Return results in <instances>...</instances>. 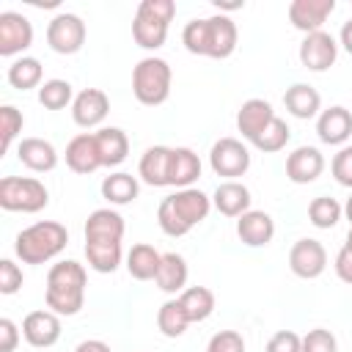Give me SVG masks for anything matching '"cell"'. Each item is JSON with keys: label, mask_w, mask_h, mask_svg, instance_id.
Returning a JSON list of instances; mask_svg holds the SVG:
<instances>
[{"label": "cell", "mask_w": 352, "mask_h": 352, "mask_svg": "<svg viewBox=\"0 0 352 352\" xmlns=\"http://www.w3.org/2000/svg\"><path fill=\"white\" fill-rule=\"evenodd\" d=\"M272 118H275V110H272V104L267 99H248L236 110V129L242 132V138L248 143H253L267 129V124Z\"/></svg>", "instance_id": "obj_21"}, {"label": "cell", "mask_w": 352, "mask_h": 352, "mask_svg": "<svg viewBox=\"0 0 352 352\" xmlns=\"http://www.w3.org/2000/svg\"><path fill=\"white\" fill-rule=\"evenodd\" d=\"M267 352H302V336L294 330H278L267 341Z\"/></svg>", "instance_id": "obj_43"}, {"label": "cell", "mask_w": 352, "mask_h": 352, "mask_svg": "<svg viewBox=\"0 0 352 352\" xmlns=\"http://www.w3.org/2000/svg\"><path fill=\"white\" fill-rule=\"evenodd\" d=\"M85 33H88V30H85V22H82L77 14L60 11V14H55V16L50 19V25H47V44H50V50L58 52V55H74V52L82 50Z\"/></svg>", "instance_id": "obj_9"}, {"label": "cell", "mask_w": 352, "mask_h": 352, "mask_svg": "<svg viewBox=\"0 0 352 352\" xmlns=\"http://www.w3.org/2000/svg\"><path fill=\"white\" fill-rule=\"evenodd\" d=\"M168 168H170V146H148L138 162V176L148 187H170Z\"/></svg>", "instance_id": "obj_25"}, {"label": "cell", "mask_w": 352, "mask_h": 352, "mask_svg": "<svg viewBox=\"0 0 352 352\" xmlns=\"http://www.w3.org/2000/svg\"><path fill=\"white\" fill-rule=\"evenodd\" d=\"M338 58V41L327 30L308 33L300 44V63L308 72H327Z\"/></svg>", "instance_id": "obj_12"}, {"label": "cell", "mask_w": 352, "mask_h": 352, "mask_svg": "<svg viewBox=\"0 0 352 352\" xmlns=\"http://www.w3.org/2000/svg\"><path fill=\"white\" fill-rule=\"evenodd\" d=\"M66 245H69L66 226H60L55 220H38L16 234L14 253L22 264H47L55 256H60Z\"/></svg>", "instance_id": "obj_4"}, {"label": "cell", "mask_w": 352, "mask_h": 352, "mask_svg": "<svg viewBox=\"0 0 352 352\" xmlns=\"http://www.w3.org/2000/svg\"><path fill=\"white\" fill-rule=\"evenodd\" d=\"M176 16L173 0H143L132 19V38L143 50H160L168 38V25Z\"/></svg>", "instance_id": "obj_5"}, {"label": "cell", "mask_w": 352, "mask_h": 352, "mask_svg": "<svg viewBox=\"0 0 352 352\" xmlns=\"http://www.w3.org/2000/svg\"><path fill=\"white\" fill-rule=\"evenodd\" d=\"M209 165L217 176H226V182H236V176H245L250 168V151L236 138H220L209 148Z\"/></svg>", "instance_id": "obj_8"}, {"label": "cell", "mask_w": 352, "mask_h": 352, "mask_svg": "<svg viewBox=\"0 0 352 352\" xmlns=\"http://www.w3.org/2000/svg\"><path fill=\"white\" fill-rule=\"evenodd\" d=\"M333 11H336V0H292L286 14H289V22L308 36L322 30V25Z\"/></svg>", "instance_id": "obj_15"}, {"label": "cell", "mask_w": 352, "mask_h": 352, "mask_svg": "<svg viewBox=\"0 0 352 352\" xmlns=\"http://www.w3.org/2000/svg\"><path fill=\"white\" fill-rule=\"evenodd\" d=\"M187 324H190V319H187V314H184L179 297H170V300H165V302L160 305V311H157V327H160V333H162L165 338H179V336H184Z\"/></svg>", "instance_id": "obj_34"}, {"label": "cell", "mask_w": 352, "mask_h": 352, "mask_svg": "<svg viewBox=\"0 0 352 352\" xmlns=\"http://www.w3.org/2000/svg\"><path fill=\"white\" fill-rule=\"evenodd\" d=\"M85 283H88V272L80 261L66 258V261L52 264L47 272V289H44L47 308L55 311L58 316L80 314L85 302Z\"/></svg>", "instance_id": "obj_3"}, {"label": "cell", "mask_w": 352, "mask_h": 352, "mask_svg": "<svg viewBox=\"0 0 352 352\" xmlns=\"http://www.w3.org/2000/svg\"><path fill=\"white\" fill-rule=\"evenodd\" d=\"M330 170H333V179H336L341 187H349V190H352V146H341V148L333 154Z\"/></svg>", "instance_id": "obj_40"}, {"label": "cell", "mask_w": 352, "mask_h": 352, "mask_svg": "<svg viewBox=\"0 0 352 352\" xmlns=\"http://www.w3.org/2000/svg\"><path fill=\"white\" fill-rule=\"evenodd\" d=\"M250 190L242 182H220L212 195V206L223 217H242L245 212H250Z\"/></svg>", "instance_id": "obj_23"}, {"label": "cell", "mask_w": 352, "mask_h": 352, "mask_svg": "<svg viewBox=\"0 0 352 352\" xmlns=\"http://www.w3.org/2000/svg\"><path fill=\"white\" fill-rule=\"evenodd\" d=\"M74 352H113L110 344H104L102 338H88V341H80L74 346Z\"/></svg>", "instance_id": "obj_46"}, {"label": "cell", "mask_w": 352, "mask_h": 352, "mask_svg": "<svg viewBox=\"0 0 352 352\" xmlns=\"http://www.w3.org/2000/svg\"><path fill=\"white\" fill-rule=\"evenodd\" d=\"M344 248L352 250V226H349V231H346V242H344Z\"/></svg>", "instance_id": "obj_49"}, {"label": "cell", "mask_w": 352, "mask_h": 352, "mask_svg": "<svg viewBox=\"0 0 352 352\" xmlns=\"http://www.w3.org/2000/svg\"><path fill=\"white\" fill-rule=\"evenodd\" d=\"M16 344H19V327L8 316H3L0 319V352H14Z\"/></svg>", "instance_id": "obj_44"}, {"label": "cell", "mask_w": 352, "mask_h": 352, "mask_svg": "<svg viewBox=\"0 0 352 352\" xmlns=\"http://www.w3.org/2000/svg\"><path fill=\"white\" fill-rule=\"evenodd\" d=\"M344 217L349 220V226H352V195L346 198V204H344Z\"/></svg>", "instance_id": "obj_48"}, {"label": "cell", "mask_w": 352, "mask_h": 352, "mask_svg": "<svg viewBox=\"0 0 352 352\" xmlns=\"http://www.w3.org/2000/svg\"><path fill=\"white\" fill-rule=\"evenodd\" d=\"M236 236L248 248H264L275 236V220L261 209H250L242 217H236Z\"/></svg>", "instance_id": "obj_20"}, {"label": "cell", "mask_w": 352, "mask_h": 352, "mask_svg": "<svg viewBox=\"0 0 352 352\" xmlns=\"http://www.w3.org/2000/svg\"><path fill=\"white\" fill-rule=\"evenodd\" d=\"M212 212V198L198 187L176 190L173 195L162 198L157 206V223L168 236H184L198 223H204Z\"/></svg>", "instance_id": "obj_2"}, {"label": "cell", "mask_w": 352, "mask_h": 352, "mask_svg": "<svg viewBox=\"0 0 352 352\" xmlns=\"http://www.w3.org/2000/svg\"><path fill=\"white\" fill-rule=\"evenodd\" d=\"M38 102H41V107H47V110H63V107H69V104L74 102L72 82H69V80H58V77L44 80L41 88H38Z\"/></svg>", "instance_id": "obj_35"}, {"label": "cell", "mask_w": 352, "mask_h": 352, "mask_svg": "<svg viewBox=\"0 0 352 352\" xmlns=\"http://www.w3.org/2000/svg\"><path fill=\"white\" fill-rule=\"evenodd\" d=\"M96 135V148L102 157V168H116L126 160L129 154V138L118 126H102L94 132Z\"/></svg>", "instance_id": "obj_27"}, {"label": "cell", "mask_w": 352, "mask_h": 352, "mask_svg": "<svg viewBox=\"0 0 352 352\" xmlns=\"http://www.w3.org/2000/svg\"><path fill=\"white\" fill-rule=\"evenodd\" d=\"M50 204V190L44 182L33 176H3L0 179V206L6 212H22V214H36L47 209Z\"/></svg>", "instance_id": "obj_7"}, {"label": "cell", "mask_w": 352, "mask_h": 352, "mask_svg": "<svg viewBox=\"0 0 352 352\" xmlns=\"http://www.w3.org/2000/svg\"><path fill=\"white\" fill-rule=\"evenodd\" d=\"M201 176V160L192 148L187 146H176L170 148V168H168V184L176 190L192 187V182H198Z\"/></svg>", "instance_id": "obj_24"}, {"label": "cell", "mask_w": 352, "mask_h": 352, "mask_svg": "<svg viewBox=\"0 0 352 352\" xmlns=\"http://www.w3.org/2000/svg\"><path fill=\"white\" fill-rule=\"evenodd\" d=\"M302 352H338V341L330 330L314 327L302 336Z\"/></svg>", "instance_id": "obj_39"}, {"label": "cell", "mask_w": 352, "mask_h": 352, "mask_svg": "<svg viewBox=\"0 0 352 352\" xmlns=\"http://www.w3.org/2000/svg\"><path fill=\"white\" fill-rule=\"evenodd\" d=\"M327 267V250L319 239H311V236H302L292 245L289 250V270L302 278V280H314L324 272Z\"/></svg>", "instance_id": "obj_10"}, {"label": "cell", "mask_w": 352, "mask_h": 352, "mask_svg": "<svg viewBox=\"0 0 352 352\" xmlns=\"http://www.w3.org/2000/svg\"><path fill=\"white\" fill-rule=\"evenodd\" d=\"M22 338L36 346V349H47V346H55L58 338H60V316L50 308H41V311H30L25 319H22Z\"/></svg>", "instance_id": "obj_13"}, {"label": "cell", "mask_w": 352, "mask_h": 352, "mask_svg": "<svg viewBox=\"0 0 352 352\" xmlns=\"http://www.w3.org/2000/svg\"><path fill=\"white\" fill-rule=\"evenodd\" d=\"M22 270L11 258H0V294H16L22 289Z\"/></svg>", "instance_id": "obj_42"}, {"label": "cell", "mask_w": 352, "mask_h": 352, "mask_svg": "<svg viewBox=\"0 0 352 352\" xmlns=\"http://www.w3.org/2000/svg\"><path fill=\"white\" fill-rule=\"evenodd\" d=\"M236 41H239L236 22L226 14H212V16H204V19H192L182 30L184 50L192 52V55H201V58L223 60V58L234 55Z\"/></svg>", "instance_id": "obj_1"}, {"label": "cell", "mask_w": 352, "mask_h": 352, "mask_svg": "<svg viewBox=\"0 0 352 352\" xmlns=\"http://www.w3.org/2000/svg\"><path fill=\"white\" fill-rule=\"evenodd\" d=\"M138 192H140L138 179H135L132 173H124V170L110 173V176H104V182H102V198H104L107 204H113V206L132 204V201L138 198Z\"/></svg>", "instance_id": "obj_30"}, {"label": "cell", "mask_w": 352, "mask_h": 352, "mask_svg": "<svg viewBox=\"0 0 352 352\" xmlns=\"http://www.w3.org/2000/svg\"><path fill=\"white\" fill-rule=\"evenodd\" d=\"M333 267H336V275H338L344 283H349V286H352V250L341 248V250L336 253Z\"/></svg>", "instance_id": "obj_45"}, {"label": "cell", "mask_w": 352, "mask_h": 352, "mask_svg": "<svg viewBox=\"0 0 352 352\" xmlns=\"http://www.w3.org/2000/svg\"><path fill=\"white\" fill-rule=\"evenodd\" d=\"M124 231H126L124 217L110 206L94 209L88 214V220H85V228H82L85 242H121Z\"/></svg>", "instance_id": "obj_17"}, {"label": "cell", "mask_w": 352, "mask_h": 352, "mask_svg": "<svg viewBox=\"0 0 352 352\" xmlns=\"http://www.w3.org/2000/svg\"><path fill=\"white\" fill-rule=\"evenodd\" d=\"M170 80H173V72L165 58H157V55L140 58L138 66L132 69V94L140 104L160 107L170 96Z\"/></svg>", "instance_id": "obj_6"}, {"label": "cell", "mask_w": 352, "mask_h": 352, "mask_svg": "<svg viewBox=\"0 0 352 352\" xmlns=\"http://www.w3.org/2000/svg\"><path fill=\"white\" fill-rule=\"evenodd\" d=\"M107 113H110V99H107V94L102 88H85L72 102V118L82 129L99 126L107 118Z\"/></svg>", "instance_id": "obj_14"}, {"label": "cell", "mask_w": 352, "mask_h": 352, "mask_svg": "<svg viewBox=\"0 0 352 352\" xmlns=\"http://www.w3.org/2000/svg\"><path fill=\"white\" fill-rule=\"evenodd\" d=\"M160 264H162V253L148 242H138L126 253V272L135 280H154L160 272Z\"/></svg>", "instance_id": "obj_29"}, {"label": "cell", "mask_w": 352, "mask_h": 352, "mask_svg": "<svg viewBox=\"0 0 352 352\" xmlns=\"http://www.w3.org/2000/svg\"><path fill=\"white\" fill-rule=\"evenodd\" d=\"M33 44V25L19 11H3L0 14V55L14 58L25 52Z\"/></svg>", "instance_id": "obj_11"}, {"label": "cell", "mask_w": 352, "mask_h": 352, "mask_svg": "<svg viewBox=\"0 0 352 352\" xmlns=\"http://www.w3.org/2000/svg\"><path fill=\"white\" fill-rule=\"evenodd\" d=\"M187 278H190V267L184 261L182 253H162V264L160 272L154 278L157 289H162L165 294H182L187 289Z\"/></svg>", "instance_id": "obj_28"}, {"label": "cell", "mask_w": 352, "mask_h": 352, "mask_svg": "<svg viewBox=\"0 0 352 352\" xmlns=\"http://www.w3.org/2000/svg\"><path fill=\"white\" fill-rule=\"evenodd\" d=\"M316 135L327 146H344L352 135V113L341 104H333L316 116Z\"/></svg>", "instance_id": "obj_18"}, {"label": "cell", "mask_w": 352, "mask_h": 352, "mask_svg": "<svg viewBox=\"0 0 352 352\" xmlns=\"http://www.w3.org/2000/svg\"><path fill=\"white\" fill-rule=\"evenodd\" d=\"M324 157L316 146H300L286 157V179L294 184H311L322 176Z\"/></svg>", "instance_id": "obj_16"}, {"label": "cell", "mask_w": 352, "mask_h": 352, "mask_svg": "<svg viewBox=\"0 0 352 352\" xmlns=\"http://www.w3.org/2000/svg\"><path fill=\"white\" fill-rule=\"evenodd\" d=\"M341 217H344V206L330 195H319L308 204V220L316 228H333L338 226Z\"/></svg>", "instance_id": "obj_36"}, {"label": "cell", "mask_w": 352, "mask_h": 352, "mask_svg": "<svg viewBox=\"0 0 352 352\" xmlns=\"http://www.w3.org/2000/svg\"><path fill=\"white\" fill-rule=\"evenodd\" d=\"M283 104H286V110H289L294 118L308 121V118L319 116V110H322V96H319V91H316L314 85H308V82H294V85L286 88Z\"/></svg>", "instance_id": "obj_26"}, {"label": "cell", "mask_w": 352, "mask_h": 352, "mask_svg": "<svg viewBox=\"0 0 352 352\" xmlns=\"http://www.w3.org/2000/svg\"><path fill=\"white\" fill-rule=\"evenodd\" d=\"M206 352H245V338L236 330H220L209 338Z\"/></svg>", "instance_id": "obj_41"}, {"label": "cell", "mask_w": 352, "mask_h": 352, "mask_svg": "<svg viewBox=\"0 0 352 352\" xmlns=\"http://www.w3.org/2000/svg\"><path fill=\"white\" fill-rule=\"evenodd\" d=\"M22 126H25V116L14 104H3L0 107V138H3L0 148H3V154L11 148V143L16 140V135L22 132Z\"/></svg>", "instance_id": "obj_38"}, {"label": "cell", "mask_w": 352, "mask_h": 352, "mask_svg": "<svg viewBox=\"0 0 352 352\" xmlns=\"http://www.w3.org/2000/svg\"><path fill=\"white\" fill-rule=\"evenodd\" d=\"M179 302L192 322H206L212 314H214V292L206 289V286H187L182 294H179Z\"/></svg>", "instance_id": "obj_32"}, {"label": "cell", "mask_w": 352, "mask_h": 352, "mask_svg": "<svg viewBox=\"0 0 352 352\" xmlns=\"http://www.w3.org/2000/svg\"><path fill=\"white\" fill-rule=\"evenodd\" d=\"M16 157L33 173H50L58 165V151L44 138H22L16 146Z\"/></svg>", "instance_id": "obj_22"}, {"label": "cell", "mask_w": 352, "mask_h": 352, "mask_svg": "<svg viewBox=\"0 0 352 352\" xmlns=\"http://www.w3.org/2000/svg\"><path fill=\"white\" fill-rule=\"evenodd\" d=\"M338 44L352 55V19H346L344 25H341V33H338Z\"/></svg>", "instance_id": "obj_47"}, {"label": "cell", "mask_w": 352, "mask_h": 352, "mask_svg": "<svg viewBox=\"0 0 352 352\" xmlns=\"http://www.w3.org/2000/svg\"><path fill=\"white\" fill-rule=\"evenodd\" d=\"M289 138H292V129H289V124L283 121V118H272L270 124H267V129L253 140V146L258 148V151H264V154H275V151H280V148H286V143H289Z\"/></svg>", "instance_id": "obj_37"}, {"label": "cell", "mask_w": 352, "mask_h": 352, "mask_svg": "<svg viewBox=\"0 0 352 352\" xmlns=\"http://www.w3.org/2000/svg\"><path fill=\"white\" fill-rule=\"evenodd\" d=\"M85 258L94 272L110 275L118 270V264L124 258V248H121V242H85Z\"/></svg>", "instance_id": "obj_31"}, {"label": "cell", "mask_w": 352, "mask_h": 352, "mask_svg": "<svg viewBox=\"0 0 352 352\" xmlns=\"http://www.w3.org/2000/svg\"><path fill=\"white\" fill-rule=\"evenodd\" d=\"M66 165L74 170V173H94L102 168V157H99V148H96V135L94 132H80L69 140L66 146Z\"/></svg>", "instance_id": "obj_19"}, {"label": "cell", "mask_w": 352, "mask_h": 352, "mask_svg": "<svg viewBox=\"0 0 352 352\" xmlns=\"http://www.w3.org/2000/svg\"><path fill=\"white\" fill-rule=\"evenodd\" d=\"M8 82L11 88L16 91H30V88H41V77H44V69L38 63V58H30V55H22L16 58L11 66H8Z\"/></svg>", "instance_id": "obj_33"}]
</instances>
